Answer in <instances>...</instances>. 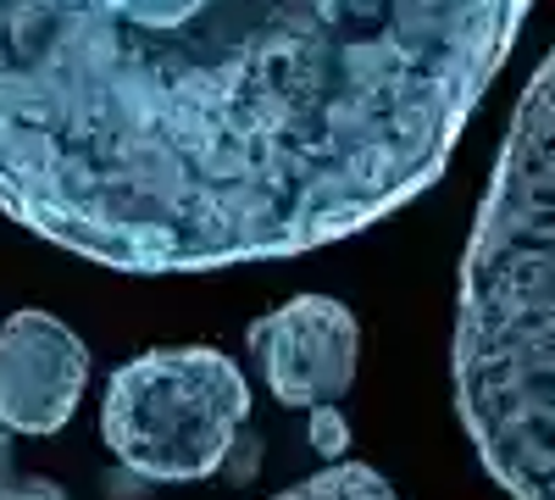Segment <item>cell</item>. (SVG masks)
<instances>
[{
	"label": "cell",
	"instance_id": "cell-1",
	"mask_svg": "<svg viewBox=\"0 0 555 500\" xmlns=\"http://www.w3.org/2000/svg\"><path fill=\"white\" fill-rule=\"evenodd\" d=\"M533 0H0V211L122 272L350 240L423 195Z\"/></svg>",
	"mask_w": 555,
	"mask_h": 500
},
{
	"label": "cell",
	"instance_id": "cell-2",
	"mask_svg": "<svg viewBox=\"0 0 555 500\" xmlns=\"http://www.w3.org/2000/svg\"><path fill=\"white\" fill-rule=\"evenodd\" d=\"M455 406L512 500H555V44L500 145L455 300Z\"/></svg>",
	"mask_w": 555,
	"mask_h": 500
},
{
	"label": "cell",
	"instance_id": "cell-3",
	"mask_svg": "<svg viewBox=\"0 0 555 500\" xmlns=\"http://www.w3.org/2000/svg\"><path fill=\"white\" fill-rule=\"evenodd\" d=\"M250 418V384L222 350H145L112 373L101 434L112 457L151 484H195L222 473Z\"/></svg>",
	"mask_w": 555,
	"mask_h": 500
},
{
	"label": "cell",
	"instance_id": "cell-4",
	"mask_svg": "<svg viewBox=\"0 0 555 500\" xmlns=\"http://www.w3.org/2000/svg\"><path fill=\"white\" fill-rule=\"evenodd\" d=\"M250 350L278 400L322 412V406H339L356 384L361 329L350 306H339L334 295H300L250 323Z\"/></svg>",
	"mask_w": 555,
	"mask_h": 500
},
{
	"label": "cell",
	"instance_id": "cell-5",
	"mask_svg": "<svg viewBox=\"0 0 555 500\" xmlns=\"http://www.w3.org/2000/svg\"><path fill=\"white\" fill-rule=\"evenodd\" d=\"M89 384L83 339L51 311H12L0 323V423L12 434H56Z\"/></svg>",
	"mask_w": 555,
	"mask_h": 500
},
{
	"label": "cell",
	"instance_id": "cell-6",
	"mask_svg": "<svg viewBox=\"0 0 555 500\" xmlns=\"http://www.w3.org/2000/svg\"><path fill=\"white\" fill-rule=\"evenodd\" d=\"M272 500H400V495L389 489L384 473H373L366 462H334V467H322L317 478L272 495Z\"/></svg>",
	"mask_w": 555,
	"mask_h": 500
},
{
	"label": "cell",
	"instance_id": "cell-7",
	"mask_svg": "<svg viewBox=\"0 0 555 500\" xmlns=\"http://www.w3.org/2000/svg\"><path fill=\"white\" fill-rule=\"evenodd\" d=\"M17 467H12V428L7 423H0V500H12L17 495Z\"/></svg>",
	"mask_w": 555,
	"mask_h": 500
},
{
	"label": "cell",
	"instance_id": "cell-8",
	"mask_svg": "<svg viewBox=\"0 0 555 500\" xmlns=\"http://www.w3.org/2000/svg\"><path fill=\"white\" fill-rule=\"evenodd\" d=\"M311 418H317V445L322 450H345V428L334 418V406H322V412H311Z\"/></svg>",
	"mask_w": 555,
	"mask_h": 500
},
{
	"label": "cell",
	"instance_id": "cell-9",
	"mask_svg": "<svg viewBox=\"0 0 555 500\" xmlns=\"http://www.w3.org/2000/svg\"><path fill=\"white\" fill-rule=\"evenodd\" d=\"M12 500H67V495H62V489H56L51 478H23Z\"/></svg>",
	"mask_w": 555,
	"mask_h": 500
}]
</instances>
